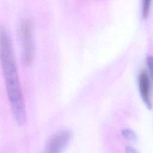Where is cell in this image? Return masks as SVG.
<instances>
[{
  "mask_svg": "<svg viewBox=\"0 0 153 153\" xmlns=\"http://www.w3.org/2000/svg\"><path fill=\"white\" fill-rule=\"evenodd\" d=\"M125 151L126 153H139L136 149L130 146H126L125 148Z\"/></svg>",
  "mask_w": 153,
  "mask_h": 153,
  "instance_id": "8",
  "label": "cell"
},
{
  "mask_svg": "<svg viewBox=\"0 0 153 153\" xmlns=\"http://www.w3.org/2000/svg\"><path fill=\"white\" fill-rule=\"evenodd\" d=\"M138 86L140 97L145 106L148 109L152 107L151 97V82L148 74L142 72L138 77Z\"/></svg>",
  "mask_w": 153,
  "mask_h": 153,
  "instance_id": "4",
  "label": "cell"
},
{
  "mask_svg": "<svg viewBox=\"0 0 153 153\" xmlns=\"http://www.w3.org/2000/svg\"><path fill=\"white\" fill-rule=\"evenodd\" d=\"M72 132L62 130L54 134L48 140L43 153H62L69 143Z\"/></svg>",
  "mask_w": 153,
  "mask_h": 153,
  "instance_id": "3",
  "label": "cell"
},
{
  "mask_svg": "<svg viewBox=\"0 0 153 153\" xmlns=\"http://www.w3.org/2000/svg\"><path fill=\"white\" fill-rule=\"evenodd\" d=\"M121 134L123 137L127 140L134 142L137 140V135L135 132L130 129V128H125L121 131Z\"/></svg>",
  "mask_w": 153,
  "mask_h": 153,
  "instance_id": "5",
  "label": "cell"
},
{
  "mask_svg": "<svg viewBox=\"0 0 153 153\" xmlns=\"http://www.w3.org/2000/svg\"><path fill=\"white\" fill-rule=\"evenodd\" d=\"M146 63L149 70L150 77L153 81V56H149L146 59Z\"/></svg>",
  "mask_w": 153,
  "mask_h": 153,
  "instance_id": "7",
  "label": "cell"
},
{
  "mask_svg": "<svg viewBox=\"0 0 153 153\" xmlns=\"http://www.w3.org/2000/svg\"><path fill=\"white\" fill-rule=\"evenodd\" d=\"M0 62L11 110L19 126L26 121V111L20 84L15 56L8 33L0 26Z\"/></svg>",
  "mask_w": 153,
  "mask_h": 153,
  "instance_id": "1",
  "label": "cell"
},
{
  "mask_svg": "<svg viewBox=\"0 0 153 153\" xmlns=\"http://www.w3.org/2000/svg\"><path fill=\"white\" fill-rule=\"evenodd\" d=\"M151 2L152 0H142V16L144 19H146L149 15Z\"/></svg>",
  "mask_w": 153,
  "mask_h": 153,
  "instance_id": "6",
  "label": "cell"
},
{
  "mask_svg": "<svg viewBox=\"0 0 153 153\" xmlns=\"http://www.w3.org/2000/svg\"><path fill=\"white\" fill-rule=\"evenodd\" d=\"M20 36L22 46V60L26 65H30L34 59L35 45L33 27L32 22L26 19L20 26Z\"/></svg>",
  "mask_w": 153,
  "mask_h": 153,
  "instance_id": "2",
  "label": "cell"
}]
</instances>
